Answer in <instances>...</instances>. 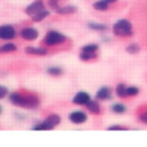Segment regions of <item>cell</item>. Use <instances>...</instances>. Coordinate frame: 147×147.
Wrapping results in <instances>:
<instances>
[{"mask_svg":"<svg viewBox=\"0 0 147 147\" xmlns=\"http://www.w3.org/2000/svg\"><path fill=\"white\" fill-rule=\"evenodd\" d=\"M9 101L22 108H28V109H33L37 108L40 103V100L37 95L28 93V94H22V93H11L9 94Z\"/></svg>","mask_w":147,"mask_h":147,"instance_id":"obj_1","label":"cell"},{"mask_svg":"<svg viewBox=\"0 0 147 147\" xmlns=\"http://www.w3.org/2000/svg\"><path fill=\"white\" fill-rule=\"evenodd\" d=\"M113 32L115 36H118V37H130L133 32L132 24L130 21L125 18L119 20L113 25Z\"/></svg>","mask_w":147,"mask_h":147,"instance_id":"obj_2","label":"cell"},{"mask_svg":"<svg viewBox=\"0 0 147 147\" xmlns=\"http://www.w3.org/2000/svg\"><path fill=\"white\" fill-rule=\"evenodd\" d=\"M60 122H61L60 116L56 114H52L44 122L34 125L32 130H53L57 124H60Z\"/></svg>","mask_w":147,"mask_h":147,"instance_id":"obj_3","label":"cell"},{"mask_svg":"<svg viewBox=\"0 0 147 147\" xmlns=\"http://www.w3.org/2000/svg\"><path fill=\"white\" fill-rule=\"evenodd\" d=\"M67 37L57 31H48L45 39H44V42L48 46H55V45H59V44H62L63 41H65Z\"/></svg>","mask_w":147,"mask_h":147,"instance_id":"obj_4","label":"cell"},{"mask_svg":"<svg viewBox=\"0 0 147 147\" xmlns=\"http://www.w3.org/2000/svg\"><path fill=\"white\" fill-rule=\"evenodd\" d=\"M16 36L15 29L11 25H1L0 26V39H5V40H9L13 39Z\"/></svg>","mask_w":147,"mask_h":147,"instance_id":"obj_5","label":"cell"},{"mask_svg":"<svg viewBox=\"0 0 147 147\" xmlns=\"http://www.w3.org/2000/svg\"><path fill=\"white\" fill-rule=\"evenodd\" d=\"M45 9V6H44V2L41 0H36L33 1L31 5H29L26 8H25V13L30 16H33L34 14H37L38 11Z\"/></svg>","mask_w":147,"mask_h":147,"instance_id":"obj_6","label":"cell"},{"mask_svg":"<svg viewBox=\"0 0 147 147\" xmlns=\"http://www.w3.org/2000/svg\"><path fill=\"white\" fill-rule=\"evenodd\" d=\"M86 119H87V116L83 111H72L69 115V121L75 124H82V123L86 122Z\"/></svg>","mask_w":147,"mask_h":147,"instance_id":"obj_7","label":"cell"},{"mask_svg":"<svg viewBox=\"0 0 147 147\" xmlns=\"http://www.w3.org/2000/svg\"><path fill=\"white\" fill-rule=\"evenodd\" d=\"M21 37L25 40H34L38 37V31L32 28H25L21 31Z\"/></svg>","mask_w":147,"mask_h":147,"instance_id":"obj_8","label":"cell"},{"mask_svg":"<svg viewBox=\"0 0 147 147\" xmlns=\"http://www.w3.org/2000/svg\"><path fill=\"white\" fill-rule=\"evenodd\" d=\"M90 100H91V96L87 93H85V92H78L74 96L72 102L76 103V105H86Z\"/></svg>","mask_w":147,"mask_h":147,"instance_id":"obj_9","label":"cell"},{"mask_svg":"<svg viewBox=\"0 0 147 147\" xmlns=\"http://www.w3.org/2000/svg\"><path fill=\"white\" fill-rule=\"evenodd\" d=\"M95 98L98 100H108V99H110L111 98V91H110V88L107 87V86H103V87L99 88V91L95 94Z\"/></svg>","mask_w":147,"mask_h":147,"instance_id":"obj_10","label":"cell"},{"mask_svg":"<svg viewBox=\"0 0 147 147\" xmlns=\"http://www.w3.org/2000/svg\"><path fill=\"white\" fill-rule=\"evenodd\" d=\"M24 52L31 55H46L47 54V49L42 47H26Z\"/></svg>","mask_w":147,"mask_h":147,"instance_id":"obj_11","label":"cell"},{"mask_svg":"<svg viewBox=\"0 0 147 147\" xmlns=\"http://www.w3.org/2000/svg\"><path fill=\"white\" fill-rule=\"evenodd\" d=\"M85 106H86V108L88 109L90 113L95 114V115L100 114V106H99V103H98L96 101H94V100H90Z\"/></svg>","mask_w":147,"mask_h":147,"instance_id":"obj_12","label":"cell"},{"mask_svg":"<svg viewBox=\"0 0 147 147\" xmlns=\"http://www.w3.org/2000/svg\"><path fill=\"white\" fill-rule=\"evenodd\" d=\"M48 15H49V11L46 10V9H42V10L38 11L37 14H34V15L31 16V17H32V21H33V22H40V21H42L44 18H46Z\"/></svg>","mask_w":147,"mask_h":147,"instance_id":"obj_13","label":"cell"},{"mask_svg":"<svg viewBox=\"0 0 147 147\" xmlns=\"http://www.w3.org/2000/svg\"><path fill=\"white\" fill-rule=\"evenodd\" d=\"M77 11V8L75 6H65V7H60L56 13L57 14H62V15H65V14H74Z\"/></svg>","mask_w":147,"mask_h":147,"instance_id":"obj_14","label":"cell"},{"mask_svg":"<svg viewBox=\"0 0 147 147\" xmlns=\"http://www.w3.org/2000/svg\"><path fill=\"white\" fill-rule=\"evenodd\" d=\"M108 2L106 0H99L93 3V8L96 10H107L108 9Z\"/></svg>","mask_w":147,"mask_h":147,"instance_id":"obj_15","label":"cell"},{"mask_svg":"<svg viewBox=\"0 0 147 147\" xmlns=\"http://www.w3.org/2000/svg\"><path fill=\"white\" fill-rule=\"evenodd\" d=\"M126 86L124 84H118L116 87V94L119 98H126L127 96V92H126Z\"/></svg>","mask_w":147,"mask_h":147,"instance_id":"obj_16","label":"cell"},{"mask_svg":"<svg viewBox=\"0 0 147 147\" xmlns=\"http://www.w3.org/2000/svg\"><path fill=\"white\" fill-rule=\"evenodd\" d=\"M79 57H80V60H83V61H90V60L96 57V54H95V53H91V52H83V51H82Z\"/></svg>","mask_w":147,"mask_h":147,"instance_id":"obj_17","label":"cell"},{"mask_svg":"<svg viewBox=\"0 0 147 147\" xmlns=\"http://www.w3.org/2000/svg\"><path fill=\"white\" fill-rule=\"evenodd\" d=\"M111 110H113L114 113H116V114H123V113H125L126 108H125V106L122 105V103H115V105L111 106Z\"/></svg>","mask_w":147,"mask_h":147,"instance_id":"obj_18","label":"cell"},{"mask_svg":"<svg viewBox=\"0 0 147 147\" xmlns=\"http://www.w3.org/2000/svg\"><path fill=\"white\" fill-rule=\"evenodd\" d=\"M88 28L92 29V30H96V31L107 30V25H105V24H99V23H88Z\"/></svg>","mask_w":147,"mask_h":147,"instance_id":"obj_19","label":"cell"},{"mask_svg":"<svg viewBox=\"0 0 147 147\" xmlns=\"http://www.w3.org/2000/svg\"><path fill=\"white\" fill-rule=\"evenodd\" d=\"M1 51L5 52V53H8V52H15V51H16V46H15L14 44H11V42H8V44L2 45Z\"/></svg>","mask_w":147,"mask_h":147,"instance_id":"obj_20","label":"cell"},{"mask_svg":"<svg viewBox=\"0 0 147 147\" xmlns=\"http://www.w3.org/2000/svg\"><path fill=\"white\" fill-rule=\"evenodd\" d=\"M83 52H91V53H95L98 51V45L96 44H88V45H85L83 48H82Z\"/></svg>","mask_w":147,"mask_h":147,"instance_id":"obj_21","label":"cell"},{"mask_svg":"<svg viewBox=\"0 0 147 147\" xmlns=\"http://www.w3.org/2000/svg\"><path fill=\"white\" fill-rule=\"evenodd\" d=\"M47 72L52 76H60L62 74V69L59 67H51L47 69Z\"/></svg>","mask_w":147,"mask_h":147,"instance_id":"obj_22","label":"cell"},{"mask_svg":"<svg viewBox=\"0 0 147 147\" xmlns=\"http://www.w3.org/2000/svg\"><path fill=\"white\" fill-rule=\"evenodd\" d=\"M139 51H140V47L137 44H131L126 47V52L130 53V54H137Z\"/></svg>","mask_w":147,"mask_h":147,"instance_id":"obj_23","label":"cell"},{"mask_svg":"<svg viewBox=\"0 0 147 147\" xmlns=\"http://www.w3.org/2000/svg\"><path fill=\"white\" fill-rule=\"evenodd\" d=\"M126 92H127V96H132V95H137L139 93V88L136 87V86H130L126 88Z\"/></svg>","mask_w":147,"mask_h":147,"instance_id":"obj_24","label":"cell"},{"mask_svg":"<svg viewBox=\"0 0 147 147\" xmlns=\"http://www.w3.org/2000/svg\"><path fill=\"white\" fill-rule=\"evenodd\" d=\"M48 5H49V7H52V8L55 9V10H57V9L60 8V6H59V0H49Z\"/></svg>","mask_w":147,"mask_h":147,"instance_id":"obj_25","label":"cell"},{"mask_svg":"<svg viewBox=\"0 0 147 147\" xmlns=\"http://www.w3.org/2000/svg\"><path fill=\"white\" fill-rule=\"evenodd\" d=\"M7 93H8V90H7V88H6L5 86L0 85V99L5 98V96L7 95Z\"/></svg>","mask_w":147,"mask_h":147,"instance_id":"obj_26","label":"cell"},{"mask_svg":"<svg viewBox=\"0 0 147 147\" xmlns=\"http://www.w3.org/2000/svg\"><path fill=\"white\" fill-rule=\"evenodd\" d=\"M139 121H140L141 123L147 124V111H146V113H144V114H141V115L139 116Z\"/></svg>","mask_w":147,"mask_h":147,"instance_id":"obj_27","label":"cell"},{"mask_svg":"<svg viewBox=\"0 0 147 147\" xmlns=\"http://www.w3.org/2000/svg\"><path fill=\"white\" fill-rule=\"evenodd\" d=\"M108 130H125V127L119 126V125H111L108 127Z\"/></svg>","mask_w":147,"mask_h":147,"instance_id":"obj_28","label":"cell"},{"mask_svg":"<svg viewBox=\"0 0 147 147\" xmlns=\"http://www.w3.org/2000/svg\"><path fill=\"white\" fill-rule=\"evenodd\" d=\"M106 1H107L108 3H111V2H116L117 0H106Z\"/></svg>","mask_w":147,"mask_h":147,"instance_id":"obj_29","label":"cell"},{"mask_svg":"<svg viewBox=\"0 0 147 147\" xmlns=\"http://www.w3.org/2000/svg\"><path fill=\"white\" fill-rule=\"evenodd\" d=\"M0 52H2V51H1V48H0Z\"/></svg>","mask_w":147,"mask_h":147,"instance_id":"obj_30","label":"cell"},{"mask_svg":"<svg viewBox=\"0 0 147 147\" xmlns=\"http://www.w3.org/2000/svg\"><path fill=\"white\" fill-rule=\"evenodd\" d=\"M0 113H1V108H0Z\"/></svg>","mask_w":147,"mask_h":147,"instance_id":"obj_31","label":"cell"}]
</instances>
